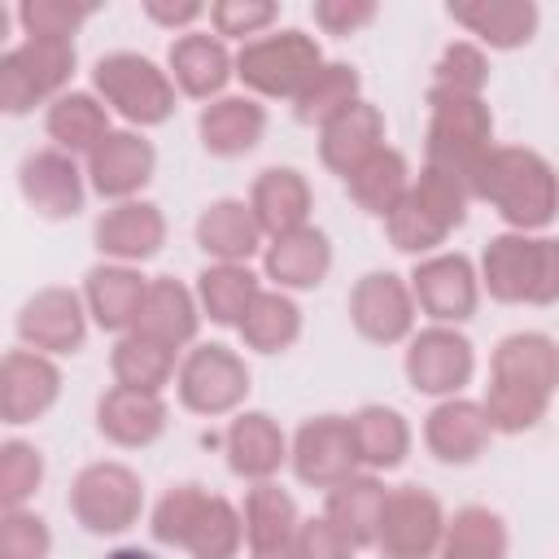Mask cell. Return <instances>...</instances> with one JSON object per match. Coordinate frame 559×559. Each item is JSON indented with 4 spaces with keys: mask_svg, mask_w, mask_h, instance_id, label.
<instances>
[{
    "mask_svg": "<svg viewBox=\"0 0 559 559\" xmlns=\"http://www.w3.org/2000/svg\"><path fill=\"white\" fill-rule=\"evenodd\" d=\"M467 197L489 201L515 231H537L559 214V179L533 148L493 144L467 175Z\"/></svg>",
    "mask_w": 559,
    "mask_h": 559,
    "instance_id": "6da1fadb",
    "label": "cell"
},
{
    "mask_svg": "<svg viewBox=\"0 0 559 559\" xmlns=\"http://www.w3.org/2000/svg\"><path fill=\"white\" fill-rule=\"evenodd\" d=\"M467 183L441 166H424L402 205L384 218L393 249L402 253H428L437 249L463 218H467Z\"/></svg>",
    "mask_w": 559,
    "mask_h": 559,
    "instance_id": "7a4b0ae2",
    "label": "cell"
},
{
    "mask_svg": "<svg viewBox=\"0 0 559 559\" xmlns=\"http://www.w3.org/2000/svg\"><path fill=\"white\" fill-rule=\"evenodd\" d=\"M428 166H441L467 183L476 162L493 148V118L480 96H454V92H428Z\"/></svg>",
    "mask_w": 559,
    "mask_h": 559,
    "instance_id": "3957f363",
    "label": "cell"
},
{
    "mask_svg": "<svg viewBox=\"0 0 559 559\" xmlns=\"http://www.w3.org/2000/svg\"><path fill=\"white\" fill-rule=\"evenodd\" d=\"M74 74V44L70 39H39L26 35L17 48L0 57V109L26 114L39 100H57Z\"/></svg>",
    "mask_w": 559,
    "mask_h": 559,
    "instance_id": "277c9868",
    "label": "cell"
},
{
    "mask_svg": "<svg viewBox=\"0 0 559 559\" xmlns=\"http://www.w3.org/2000/svg\"><path fill=\"white\" fill-rule=\"evenodd\" d=\"M92 83L100 92V100L122 114L135 127H157L170 118L175 109V83L166 79V70H157L148 57L140 52H109L96 61Z\"/></svg>",
    "mask_w": 559,
    "mask_h": 559,
    "instance_id": "5b68a950",
    "label": "cell"
},
{
    "mask_svg": "<svg viewBox=\"0 0 559 559\" xmlns=\"http://www.w3.org/2000/svg\"><path fill=\"white\" fill-rule=\"evenodd\" d=\"M323 70V52L306 31H275L262 39H249L236 57V74L258 96H288L297 100L301 87Z\"/></svg>",
    "mask_w": 559,
    "mask_h": 559,
    "instance_id": "8992f818",
    "label": "cell"
},
{
    "mask_svg": "<svg viewBox=\"0 0 559 559\" xmlns=\"http://www.w3.org/2000/svg\"><path fill=\"white\" fill-rule=\"evenodd\" d=\"M70 511L87 533H127L144 511V485L122 463H92L70 485Z\"/></svg>",
    "mask_w": 559,
    "mask_h": 559,
    "instance_id": "52a82bcc",
    "label": "cell"
},
{
    "mask_svg": "<svg viewBox=\"0 0 559 559\" xmlns=\"http://www.w3.org/2000/svg\"><path fill=\"white\" fill-rule=\"evenodd\" d=\"M441 537H445V511L428 489L419 485L389 489L376 528V550L384 559H437Z\"/></svg>",
    "mask_w": 559,
    "mask_h": 559,
    "instance_id": "ba28073f",
    "label": "cell"
},
{
    "mask_svg": "<svg viewBox=\"0 0 559 559\" xmlns=\"http://www.w3.org/2000/svg\"><path fill=\"white\" fill-rule=\"evenodd\" d=\"M179 402L197 415H227L249 393V367L227 345H197L179 362Z\"/></svg>",
    "mask_w": 559,
    "mask_h": 559,
    "instance_id": "9c48e42d",
    "label": "cell"
},
{
    "mask_svg": "<svg viewBox=\"0 0 559 559\" xmlns=\"http://www.w3.org/2000/svg\"><path fill=\"white\" fill-rule=\"evenodd\" d=\"M293 472L297 480L314 489H336L341 480L354 476L358 450H354V424L345 415H314L297 428L293 437Z\"/></svg>",
    "mask_w": 559,
    "mask_h": 559,
    "instance_id": "30bf717a",
    "label": "cell"
},
{
    "mask_svg": "<svg viewBox=\"0 0 559 559\" xmlns=\"http://www.w3.org/2000/svg\"><path fill=\"white\" fill-rule=\"evenodd\" d=\"M415 293L393 271H367L349 293V319L354 328L376 345H397L415 328Z\"/></svg>",
    "mask_w": 559,
    "mask_h": 559,
    "instance_id": "8fae6325",
    "label": "cell"
},
{
    "mask_svg": "<svg viewBox=\"0 0 559 559\" xmlns=\"http://www.w3.org/2000/svg\"><path fill=\"white\" fill-rule=\"evenodd\" d=\"M472 341L445 323L424 328L419 336H411L406 349V380L415 393H432V397H454L467 380H472Z\"/></svg>",
    "mask_w": 559,
    "mask_h": 559,
    "instance_id": "7c38bea8",
    "label": "cell"
},
{
    "mask_svg": "<svg viewBox=\"0 0 559 559\" xmlns=\"http://www.w3.org/2000/svg\"><path fill=\"white\" fill-rule=\"evenodd\" d=\"M411 293H415V306L432 323L450 328V323L472 319L476 297H480V275L472 271V262L463 253H437V258H424L415 266Z\"/></svg>",
    "mask_w": 559,
    "mask_h": 559,
    "instance_id": "4fadbf2b",
    "label": "cell"
},
{
    "mask_svg": "<svg viewBox=\"0 0 559 559\" xmlns=\"http://www.w3.org/2000/svg\"><path fill=\"white\" fill-rule=\"evenodd\" d=\"M87 301H79L70 288H44L35 293L17 314V336L35 354H74L87 336Z\"/></svg>",
    "mask_w": 559,
    "mask_h": 559,
    "instance_id": "5bb4252c",
    "label": "cell"
},
{
    "mask_svg": "<svg viewBox=\"0 0 559 559\" xmlns=\"http://www.w3.org/2000/svg\"><path fill=\"white\" fill-rule=\"evenodd\" d=\"M61 393V371L48 354L35 349H9L0 362V419L4 424H31L39 419Z\"/></svg>",
    "mask_w": 559,
    "mask_h": 559,
    "instance_id": "9a60e30c",
    "label": "cell"
},
{
    "mask_svg": "<svg viewBox=\"0 0 559 559\" xmlns=\"http://www.w3.org/2000/svg\"><path fill=\"white\" fill-rule=\"evenodd\" d=\"M153 166H157V153L140 131H109L96 144V153H87V179L109 201L135 197L153 179Z\"/></svg>",
    "mask_w": 559,
    "mask_h": 559,
    "instance_id": "2e32d148",
    "label": "cell"
},
{
    "mask_svg": "<svg viewBox=\"0 0 559 559\" xmlns=\"http://www.w3.org/2000/svg\"><path fill=\"white\" fill-rule=\"evenodd\" d=\"M22 197L39 218H70L83 210V170L61 148H39L17 170Z\"/></svg>",
    "mask_w": 559,
    "mask_h": 559,
    "instance_id": "e0dca14e",
    "label": "cell"
},
{
    "mask_svg": "<svg viewBox=\"0 0 559 559\" xmlns=\"http://www.w3.org/2000/svg\"><path fill=\"white\" fill-rule=\"evenodd\" d=\"M537 271H542V236L507 231L485 245L480 258V284L498 301H528L537 297Z\"/></svg>",
    "mask_w": 559,
    "mask_h": 559,
    "instance_id": "ac0fdd59",
    "label": "cell"
},
{
    "mask_svg": "<svg viewBox=\"0 0 559 559\" xmlns=\"http://www.w3.org/2000/svg\"><path fill=\"white\" fill-rule=\"evenodd\" d=\"M384 148V114L371 100H354L345 114H336L319 135V157L332 175L349 179L362 162H371Z\"/></svg>",
    "mask_w": 559,
    "mask_h": 559,
    "instance_id": "d6986e66",
    "label": "cell"
},
{
    "mask_svg": "<svg viewBox=\"0 0 559 559\" xmlns=\"http://www.w3.org/2000/svg\"><path fill=\"white\" fill-rule=\"evenodd\" d=\"M162 240H166V218L148 201H118L96 218V249L122 266L153 258Z\"/></svg>",
    "mask_w": 559,
    "mask_h": 559,
    "instance_id": "ffe728a7",
    "label": "cell"
},
{
    "mask_svg": "<svg viewBox=\"0 0 559 559\" xmlns=\"http://www.w3.org/2000/svg\"><path fill=\"white\" fill-rule=\"evenodd\" d=\"M493 428L480 402L467 397H445L432 406L428 424H424V441L441 463H476L489 445Z\"/></svg>",
    "mask_w": 559,
    "mask_h": 559,
    "instance_id": "44dd1931",
    "label": "cell"
},
{
    "mask_svg": "<svg viewBox=\"0 0 559 559\" xmlns=\"http://www.w3.org/2000/svg\"><path fill=\"white\" fill-rule=\"evenodd\" d=\"M249 210L262 227V236L280 240L288 231H301L310 227V188L301 179V170L293 166H271L253 179V192H249Z\"/></svg>",
    "mask_w": 559,
    "mask_h": 559,
    "instance_id": "7402d4cb",
    "label": "cell"
},
{
    "mask_svg": "<svg viewBox=\"0 0 559 559\" xmlns=\"http://www.w3.org/2000/svg\"><path fill=\"white\" fill-rule=\"evenodd\" d=\"M197 323H201V301L179 280H170V275L148 280V293H144L140 319H135L140 336H148L166 349H183V345H192Z\"/></svg>",
    "mask_w": 559,
    "mask_h": 559,
    "instance_id": "603a6c76",
    "label": "cell"
},
{
    "mask_svg": "<svg viewBox=\"0 0 559 559\" xmlns=\"http://www.w3.org/2000/svg\"><path fill=\"white\" fill-rule=\"evenodd\" d=\"M144 293H148V280L122 262H105V266H92L87 271V288H83V301H87V314L105 328V332H135V319H140V306H144Z\"/></svg>",
    "mask_w": 559,
    "mask_h": 559,
    "instance_id": "cb8c5ba5",
    "label": "cell"
},
{
    "mask_svg": "<svg viewBox=\"0 0 559 559\" xmlns=\"http://www.w3.org/2000/svg\"><path fill=\"white\" fill-rule=\"evenodd\" d=\"M96 428L114 445H127V450L153 445L166 432V402H162V393H140V389L114 384L96 402Z\"/></svg>",
    "mask_w": 559,
    "mask_h": 559,
    "instance_id": "d4e9b609",
    "label": "cell"
},
{
    "mask_svg": "<svg viewBox=\"0 0 559 559\" xmlns=\"http://www.w3.org/2000/svg\"><path fill=\"white\" fill-rule=\"evenodd\" d=\"M223 445H227V467H231L236 476L253 480V485H258V480H271V476L280 472V463L288 459V441H284L280 424H275L271 415H262V411L236 415V419L227 424Z\"/></svg>",
    "mask_w": 559,
    "mask_h": 559,
    "instance_id": "484cf974",
    "label": "cell"
},
{
    "mask_svg": "<svg viewBox=\"0 0 559 559\" xmlns=\"http://www.w3.org/2000/svg\"><path fill=\"white\" fill-rule=\"evenodd\" d=\"M489 380L520 384V389L555 397V389H559V345L542 332H515V336L498 341L493 362H489Z\"/></svg>",
    "mask_w": 559,
    "mask_h": 559,
    "instance_id": "4316f807",
    "label": "cell"
},
{
    "mask_svg": "<svg viewBox=\"0 0 559 559\" xmlns=\"http://www.w3.org/2000/svg\"><path fill=\"white\" fill-rule=\"evenodd\" d=\"M231 74H236V61L227 57L218 35L188 31L170 44V83H179V92H188L197 100H210L227 87Z\"/></svg>",
    "mask_w": 559,
    "mask_h": 559,
    "instance_id": "83f0119b",
    "label": "cell"
},
{
    "mask_svg": "<svg viewBox=\"0 0 559 559\" xmlns=\"http://www.w3.org/2000/svg\"><path fill=\"white\" fill-rule=\"evenodd\" d=\"M197 131H201L205 153H214V157H245L262 140L266 114L249 96H218L214 105L201 109Z\"/></svg>",
    "mask_w": 559,
    "mask_h": 559,
    "instance_id": "f1b7e54d",
    "label": "cell"
},
{
    "mask_svg": "<svg viewBox=\"0 0 559 559\" xmlns=\"http://www.w3.org/2000/svg\"><path fill=\"white\" fill-rule=\"evenodd\" d=\"M197 245L214 258V262H249L262 245V227L249 210V201H214L201 210L197 218Z\"/></svg>",
    "mask_w": 559,
    "mask_h": 559,
    "instance_id": "f546056e",
    "label": "cell"
},
{
    "mask_svg": "<svg viewBox=\"0 0 559 559\" xmlns=\"http://www.w3.org/2000/svg\"><path fill=\"white\" fill-rule=\"evenodd\" d=\"M450 17L467 26L489 48H520L537 31V4L533 0H459L450 4Z\"/></svg>",
    "mask_w": 559,
    "mask_h": 559,
    "instance_id": "4dcf8cb0",
    "label": "cell"
},
{
    "mask_svg": "<svg viewBox=\"0 0 559 559\" xmlns=\"http://www.w3.org/2000/svg\"><path fill=\"white\" fill-rule=\"evenodd\" d=\"M389 489L367 472V476H349L336 489H328V507L323 515L332 520V528L358 550V546H376V528H380V511H384Z\"/></svg>",
    "mask_w": 559,
    "mask_h": 559,
    "instance_id": "1f68e13d",
    "label": "cell"
},
{
    "mask_svg": "<svg viewBox=\"0 0 559 559\" xmlns=\"http://www.w3.org/2000/svg\"><path fill=\"white\" fill-rule=\"evenodd\" d=\"M262 266H266V280H275L280 288H314L332 266V245L319 227H301L271 240Z\"/></svg>",
    "mask_w": 559,
    "mask_h": 559,
    "instance_id": "d6a6232c",
    "label": "cell"
},
{
    "mask_svg": "<svg viewBox=\"0 0 559 559\" xmlns=\"http://www.w3.org/2000/svg\"><path fill=\"white\" fill-rule=\"evenodd\" d=\"M48 135L57 140L61 153H96V144L109 135V105H100L92 92H61L48 105L44 118Z\"/></svg>",
    "mask_w": 559,
    "mask_h": 559,
    "instance_id": "836d02e7",
    "label": "cell"
},
{
    "mask_svg": "<svg viewBox=\"0 0 559 559\" xmlns=\"http://www.w3.org/2000/svg\"><path fill=\"white\" fill-rule=\"evenodd\" d=\"M411 166H406V157L397 153V148H380L371 162H362L349 179H345V188H349V197L367 210V214H376V218H389L397 205H402V197L411 192Z\"/></svg>",
    "mask_w": 559,
    "mask_h": 559,
    "instance_id": "e575fe53",
    "label": "cell"
},
{
    "mask_svg": "<svg viewBox=\"0 0 559 559\" xmlns=\"http://www.w3.org/2000/svg\"><path fill=\"white\" fill-rule=\"evenodd\" d=\"M354 424V450L358 463L367 472H389L406 459L411 450V428L393 406H362L358 415H349Z\"/></svg>",
    "mask_w": 559,
    "mask_h": 559,
    "instance_id": "d590c367",
    "label": "cell"
},
{
    "mask_svg": "<svg viewBox=\"0 0 559 559\" xmlns=\"http://www.w3.org/2000/svg\"><path fill=\"white\" fill-rule=\"evenodd\" d=\"M258 275L245 262H214L197 275V301L214 323H236L249 314V306L258 301Z\"/></svg>",
    "mask_w": 559,
    "mask_h": 559,
    "instance_id": "8d00e7d4",
    "label": "cell"
},
{
    "mask_svg": "<svg viewBox=\"0 0 559 559\" xmlns=\"http://www.w3.org/2000/svg\"><path fill=\"white\" fill-rule=\"evenodd\" d=\"M245 542L249 550H262V546H280V542H293L297 537V502L271 485V480H258L249 493H245Z\"/></svg>",
    "mask_w": 559,
    "mask_h": 559,
    "instance_id": "74e56055",
    "label": "cell"
},
{
    "mask_svg": "<svg viewBox=\"0 0 559 559\" xmlns=\"http://www.w3.org/2000/svg\"><path fill=\"white\" fill-rule=\"evenodd\" d=\"M437 559H507V528L489 507H463L445 520Z\"/></svg>",
    "mask_w": 559,
    "mask_h": 559,
    "instance_id": "f35d334b",
    "label": "cell"
},
{
    "mask_svg": "<svg viewBox=\"0 0 559 559\" xmlns=\"http://www.w3.org/2000/svg\"><path fill=\"white\" fill-rule=\"evenodd\" d=\"M297 332H301V310H297V301L284 297L280 288H275V293L262 288L258 301L249 306V314L240 319V341H245L249 349H258V354H280V349H288V345L297 341Z\"/></svg>",
    "mask_w": 559,
    "mask_h": 559,
    "instance_id": "ab89813d",
    "label": "cell"
},
{
    "mask_svg": "<svg viewBox=\"0 0 559 559\" xmlns=\"http://www.w3.org/2000/svg\"><path fill=\"white\" fill-rule=\"evenodd\" d=\"M109 367H114V380L122 389H140V393H162V384L175 376V349L140 336V332H127L118 336L114 354H109Z\"/></svg>",
    "mask_w": 559,
    "mask_h": 559,
    "instance_id": "60d3db41",
    "label": "cell"
},
{
    "mask_svg": "<svg viewBox=\"0 0 559 559\" xmlns=\"http://www.w3.org/2000/svg\"><path fill=\"white\" fill-rule=\"evenodd\" d=\"M354 100H362L358 96V74H354V66H341V61H323V70L301 87V96L293 100V114H297V122H306V127H328L336 114H345Z\"/></svg>",
    "mask_w": 559,
    "mask_h": 559,
    "instance_id": "b9f144b4",
    "label": "cell"
},
{
    "mask_svg": "<svg viewBox=\"0 0 559 559\" xmlns=\"http://www.w3.org/2000/svg\"><path fill=\"white\" fill-rule=\"evenodd\" d=\"M240 542H245V515L227 498L210 493L205 507H201V520L192 524V533L183 542V550L192 559H236Z\"/></svg>",
    "mask_w": 559,
    "mask_h": 559,
    "instance_id": "7bdbcfd3",
    "label": "cell"
},
{
    "mask_svg": "<svg viewBox=\"0 0 559 559\" xmlns=\"http://www.w3.org/2000/svg\"><path fill=\"white\" fill-rule=\"evenodd\" d=\"M485 415H489V428L493 432H528L542 415H546V406H550V397L546 393H533V389H520V384H502V380H489V389H485Z\"/></svg>",
    "mask_w": 559,
    "mask_h": 559,
    "instance_id": "ee69618b",
    "label": "cell"
},
{
    "mask_svg": "<svg viewBox=\"0 0 559 559\" xmlns=\"http://www.w3.org/2000/svg\"><path fill=\"white\" fill-rule=\"evenodd\" d=\"M39 480H44L39 450L26 441H4L0 445V502H4V511L22 507L39 489Z\"/></svg>",
    "mask_w": 559,
    "mask_h": 559,
    "instance_id": "f6af8a7d",
    "label": "cell"
},
{
    "mask_svg": "<svg viewBox=\"0 0 559 559\" xmlns=\"http://www.w3.org/2000/svg\"><path fill=\"white\" fill-rule=\"evenodd\" d=\"M205 489L201 485H175L157 507H153V537L166 542V546H179L188 542L192 524L201 520V507H205Z\"/></svg>",
    "mask_w": 559,
    "mask_h": 559,
    "instance_id": "bcb514c9",
    "label": "cell"
},
{
    "mask_svg": "<svg viewBox=\"0 0 559 559\" xmlns=\"http://www.w3.org/2000/svg\"><path fill=\"white\" fill-rule=\"evenodd\" d=\"M489 83V61L476 44H450L437 61V92H454V96H480Z\"/></svg>",
    "mask_w": 559,
    "mask_h": 559,
    "instance_id": "7dc6e473",
    "label": "cell"
},
{
    "mask_svg": "<svg viewBox=\"0 0 559 559\" xmlns=\"http://www.w3.org/2000/svg\"><path fill=\"white\" fill-rule=\"evenodd\" d=\"M52 550V533L35 511H4L0 520V559H48Z\"/></svg>",
    "mask_w": 559,
    "mask_h": 559,
    "instance_id": "c3c4849f",
    "label": "cell"
},
{
    "mask_svg": "<svg viewBox=\"0 0 559 559\" xmlns=\"http://www.w3.org/2000/svg\"><path fill=\"white\" fill-rule=\"evenodd\" d=\"M92 9L87 4H70V0H26L17 9V22L26 26V35H39V39H70L83 17Z\"/></svg>",
    "mask_w": 559,
    "mask_h": 559,
    "instance_id": "681fc988",
    "label": "cell"
},
{
    "mask_svg": "<svg viewBox=\"0 0 559 559\" xmlns=\"http://www.w3.org/2000/svg\"><path fill=\"white\" fill-rule=\"evenodd\" d=\"M275 17H280V9H275L271 0H218V4H210V22H214V31L227 35V39L258 35V31H266Z\"/></svg>",
    "mask_w": 559,
    "mask_h": 559,
    "instance_id": "f907efd6",
    "label": "cell"
},
{
    "mask_svg": "<svg viewBox=\"0 0 559 559\" xmlns=\"http://www.w3.org/2000/svg\"><path fill=\"white\" fill-rule=\"evenodd\" d=\"M297 559H354V546L332 528L328 515L297 524Z\"/></svg>",
    "mask_w": 559,
    "mask_h": 559,
    "instance_id": "816d5d0a",
    "label": "cell"
},
{
    "mask_svg": "<svg viewBox=\"0 0 559 559\" xmlns=\"http://www.w3.org/2000/svg\"><path fill=\"white\" fill-rule=\"evenodd\" d=\"M376 17V4L371 0H319L314 4V22L328 31V35H354L358 26H367Z\"/></svg>",
    "mask_w": 559,
    "mask_h": 559,
    "instance_id": "f5cc1de1",
    "label": "cell"
},
{
    "mask_svg": "<svg viewBox=\"0 0 559 559\" xmlns=\"http://www.w3.org/2000/svg\"><path fill=\"white\" fill-rule=\"evenodd\" d=\"M550 301H559V240L542 236V271H537L533 306H550Z\"/></svg>",
    "mask_w": 559,
    "mask_h": 559,
    "instance_id": "db71d44e",
    "label": "cell"
},
{
    "mask_svg": "<svg viewBox=\"0 0 559 559\" xmlns=\"http://www.w3.org/2000/svg\"><path fill=\"white\" fill-rule=\"evenodd\" d=\"M144 13H148L153 22H162V26H188V22H197V17L205 13V4H197V0H183V4L148 0V4H144Z\"/></svg>",
    "mask_w": 559,
    "mask_h": 559,
    "instance_id": "11a10c76",
    "label": "cell"
},
{
    "mask_svg": "<svg viewBox=\"0 0 559 559\" xmlns=\"http://www.w3.org/2000/svg\"><path fill=\"white\" fill-rule=\"evenodd\" d=\"M249 559H297V537H293V542H280V546L249 550Z\"/></svg>",
    "mask_w": 559,
    "mask_h": 559,
    "instance_id": "9f6ffc18",
    "label": "cell"
},
{
    "mask_svg": "<svg viewBox=\"0 0 559 559\" xmlns=\"http://www.w3.org/2000/svg\"><path fill=\"white\" fill-rule=\"evenodd\" d=\"M105 559H157V555H148V550H140V546H118V550L105 555Z\"/></svg>",
    "mask_w": 559,
    "mask_h": 559,
    "instance_id": "6f0895ef",
    "label": "cell"
}]
</instances>
